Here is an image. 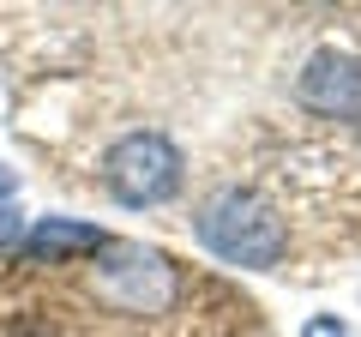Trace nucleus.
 Here are the masks:
<instances>
[{
  "mask_svg": "<svg viewBox=\"0 0 361 337\" xmlns=\"http://www.w3.org/2000/svg\"><path fill=\"white\" fill-rule=\"evenodd\" d=\"M193 241L205 247L211 259H223V265L271 271V265H283V253H289V223L259 187L229 181V187H217V193L199 199Z\"/></svg>",
  "mask_w": 361,
  "mask_h": 337,
  "instance_id": "1",
  "label": "nucleus"
},
{
  "mask_svg": "<svg viewBox=\"0 0 361 337\" xmlns=\"http://www.w3.org/2000/svg\"><path fill=\"white\" fill-rule=\"evenodd\" d=\"M103 187H109V199L127 205V211H157V205H169V199H180V187H187V157H180V145L169 139V133L139 127V133H127V139L109 145Z\"/></svg>",
  "mask_w": 361,
  "mask_h": 337,
  "instance_id": "2",
  "label": "nucleus"
},
{
  "mask_svg": "<svg viewBox=\"0 0 361 337\" xmlns=\"http://www.w3.org/2000/svg\"><path fill=\"white\" fill-rule=\"evenodd\" d=\"M175 289H180L175 259L145 241H109L90 259V295L115 313H169Z\"/></svg>",
  "mask_w": 361,
  "mask_h": 337,
  "instance_id": "3",
  "label": "nucleus"
},
{
  "mask_svg": "<svg viewBox=\"0 0 361 337\" xmlns=\"http://www.w3.org/2000/svg\"><path fill=\"white\" fill-rule=\"evenodd\" d=\"M295 97L325 121H361V54L355 49H313L295 73Z\"/></svg>",
  "mask_w": 361,
  "mask_h": 337,
  "instance_id": "4",
  "label": "nucleus"
},
{
  "mask_svg": "<svg viewBox=\"0 0 361 337\" xmlns=\"http://www.w3.org/2000/svg\"><path fill=\"white\" fill-rule=\"evenodd\" d=\"M109 247L103 223H85V217H37L18 241V259L30 265H73V259H97Z\"/></svg>",
  "mask_w": 361,
  "mask_h": 337,
  "instance_id": "5",
  "label": "nucleus"
},
{
  "mask_svg": "<svg viewBox=\"0 0 361 337\" xmlns=\"http://www.w3.org/2000/svg\"><path fill=\"white\" fill-rule=\"evenodd\" d=\"M25 211L18 205H0V259H6V253H18V241H25Z\"/></svg>",
  "mask_w": 361,
  "mask_h": 337,
  "instance_id": "6",
  "label": "nucleus"
},
{
  "mask_svg": "<svg viewBox=\"0 0 361 337\" xmlns=\"http://www.w3.org/2000/svg\"><path fill=\"white\" fill-rule=\"evenodd\" d=\"M301 337H355V331H349V319H337V313H313V319L301 325Z\"/></svg>",
  "mask_w": 361,
  "mask_h": 337,
  "instance_id": "7",
  "label": "nucleus"
},
{
  "mask_svg": "<svg viewBox=\"0 0 361 337\" xmlns=\"http://www.w3.org/2000/svg\"><path fill=\"white\" fill-rule=\"evenodd\" d=\"M13 193H18V168L0 163V205H13Z\"/></svg>",
  "mask_w": 361,
  "mask_h": 337,
  "instance_id": "8",
  "label": "nucleus"
}]
</instances>
